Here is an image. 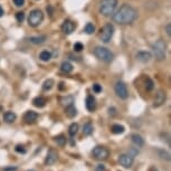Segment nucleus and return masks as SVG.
Returning <instances> with one entry per match:
<instances>
[{"label":"nucleus","instance_id":"nucleus-1","mask_svg":"<svg viewBox=\"0 0 171 171\" xmlns=\"http://www.w3.org/2000/svg\"><path fill=\"white\" fill-rule=\"evenodd\" d=\"M138 18V10L130 5L123 4L117 11L112 15V19L114 22L119 25H129L132 24Z\"/></svg>","mask_w":171,"mask_h":171},{"label":"nucleus","instance_id":"nucleus-2","mask_svg":"<svg viewBox=\"0 0 171 171\" xmlns=\"http://www.w3.org/2000/svg\"><path fill=\"white\" fill-rule=\"evenodd\" d=\"M117 0H101L100 12L105 17H111L117 9Z\"/></svg>","mask_w":171,"mask_h":171},{"label":"nucleus","instance_id":"nucleus-3","mask_svg":"<svg viewBox=\"0 0 171 171\" xmlns=\"http://www.w3.org/2000/svg\"><path fill=\"white\" fill-rule=\"evenodd\" d=\"M94 55L100 61H102V62L104 63L112 62L113 58H114L113 53H111V51H109L106 47H102V46H97V47L95 48Z\"/></svg>","mask_w":171,"mask_h":171},{"label":"nucleus","instance_id":"nucleus-4","mask_svg":"<svg viewBox=\"0 0 171 171\" xmlns=\"http://www.w3.org/2000/svg\"><path fill=\"white\" fill-rule=\"evenodd\" d=\"M152 51L158 61L166 59V43L162 39H158L152 45Z\"/></svg>","mask_w":171,"mask_h":171},{"label":"nucleus","instance_id":"nucleus-5","mask_svg":"<svg viewBox=\"0 0 171 171\" xmlns=\"http://www.w3.org/2000/svg\"><path fill=\"white\" fill-rule=\"evenodd\" d=\"M44 20V14L43 11L39 9H34L33 11H30L29 16H28V24L31 27H37L39 26Z\"/></svg>","mask_w":171,"mask_h":171},{"label":"nucleus","instance_id":"nucleus-6","mask_svg":"<svg viewBox=\"0 0 171 171\" xmlns=\"http://www.w3.org/2000/svg\"><path fill=\"white\" fill-rule=\"evenodd\" d=\"M113 34H114V26L112 24H106L101 28V33H100V38L103 43H109L112 39Z\"/></svg>","mask_w":171,"mask_h":171},{"label":"nucleus","instance_id":"nucleus-7","mask_svg":"<svg viewBox=\"0 0 171 171\" xmlns=\"http://www.w3.org/2000/svg\"><path fill=\"white\" fill-rule=\"evenodd\" d=\"M114 91L117 93V95L122 100H127L129 96V92H127V85L123 82H117L114 86Z\"/></svg>","mask_w":171,"mask_h":171},{"label":"nucleus","instance_id":"nucleus-8","mask_svg":"<svg viewBox=\"0 0 171 171\" xmlns=\"http://www.w3.org/2000/svg\"><path fill=\"white\" fill-rule=\"evenodd\" d=\"M92 153H93L95 159H97V160H105V159H107V156H109V150L101 146H95Z\"/></svg>","mask_w":171,"mask_h":171},{"label":"nucleus","instance_id":"nucleus-9","mask_svg":"<svg viewBox=\"0 0 171 171\" xmlns=\"http://www.w3.org/2000/svg\"><path fill=\"white\" fill-rule=\"evenodd\" d=\"M119 162L122 167L130 168L133 164V156L131 154H121L119 158Z\"/></svg>","mask_w":171,"mask_h":171},{"label":"nucleus","instance_id":"nucleus-10","mask_svg":"<svg viewBox=\"0 0 171 171\" xmlns=\"http://www.w3.org/2000/svg\"><path fill=\"white\" fill-rule=\"evenodd\" d=\"M76 28V25L72 20H65L62 25V30L65 35H71Z\"/></svg>","mask_w":171,"mask_h":171},{"label":"nucleus","instance_id":"nucleus-11","mask_svg":"<svg viewBox=\"0 0 171 171\" xmlns=\"http://www.w3.org/2000/svg\"><path fill=\"white\" fill-rule=\"evenodd\" d=\"M164 102H166V92L160 90V91H158V93L156 94V98H154V101H153V106H154V107H159V106L162 105Z\"/></svg>","mask_w":171,"mask_h":171},{"label":"nucleus","instance_id":"nucleus-12","mask_svg":"<svg viewBox=\"0 0 171 171\" xmlns=\"http://www.w3.org/2000/svg\"><path fill=\"white\" fill-rule=\"evenodd\" d=\"M57 159H58L57 152L54 151V150H49L47 153V156H46V159H45V164H46V166H53V164L56 163Z\"/></svg>","mask_w":171,"mask_h":171},{"label":"nucleus","instance_id":"nucleus-13","mask_svg":"<svg viewBox=\"0 0 171 171\" xmlns=\"http://www.w3.org/2000/svg\"><path fill=\"white\" fill-rule=\"evenodd\" d=\"M38 119V114L34 111H27L24 115V121H25L27 124H33L35 123Z\"/></svg>","mask_w":171,"mask_h":171},{"label":"nucleus","instance_id":"nucleus-14","mask_svg":"<svg viewBox=\"0 0 171 171\" xmlns=\"http://www.w3.org/2000/svg\"><path fill=\"white\" fill-rule=\"evenodd\" d=\"M136 58L141 63H148L152 58V54L150 51H139L136 54Z\"/></svg>","mask_w":171,"mask_h":171},{"label":"nucleus","instance_id":"nucleus-15","mask_svg":"<svg viewBox=\"0 0 171 171\" xmlns=\"http://www.w3.org/2000/svg\"><path fill=\"white\" fill-rule=\"evenodd\" d=\"M86 109L90 112H94L96 109V103H95V97L93 95H88L86 97Z\"/></svg>","mask_w":171,"mask_h":171},{"label":"nucleus","instance_id":"nucleus-16","mask_svg":"<svg viewBox=\"0 0 171 171\" xmlns=\"http://www.w3.org/2000/svg\"><path fill=\"white\" fill-rule=\"evenodd\" d=\"M17 119V115H16L14 112H11V111H8L4 114V121L5 122H7V123H12V122H15V120Z\"/></svg>","mask_w":171,"mask_h":171},{"label":"nucleus","instance_id":"nucleus-17","mask_svg":"<svg viewBox=\"0 0 171 171\" xmlns=\"http://www.w3.org/2000/svg\"><path fill=\"white\" fill-rule=\"evenodd\" d=\"M65 114H66V117H69V119H73V117H76L77 110L75 109L73 105H68V106H66Z\"/></svg>","mask_w":171,"mask_h":171},{"label":"nucleus","instance_id":"nucleus-18","mask_svg":"<svg viewBox=\"0 0 171 171\" xmlns=\"http://www.w3.org/2000/svg\"><path fill=\"white\" fill-rule=\"evenodd\" d=\"M132 142L134 143L135 146H139V148H141V146H144V140L142 139L141 135H139V134H132Z\"/></svg>","mask_w":171,"mask_h":171},{"label":"nucleus","instance_id":"nucleus-19","mask_svg":"<svg viewBox=\"0 0 171 171\" xmlns=\"http://www.w3.org/2000/svg\"><path fill=\"white\" fill-rule=\"evenodd\" d=\"M33 104L36 106V107L41 109V107H44V106L46 105V100H45L44 97H41V96H38V97L34 98Z\"/></svg>","mask_w":171,"mask_h":171},{"label":"nucleus","instance_id":"nucleus-20","mask_svg":"<svg viewBox=\"0 0 171 171\" xmlns=\"http://www.w3.org/2000/svg\"><path fill=\"white\" fill-rule=\"evenodd\" d=\"M61 71H62L63 73H66V74L71 73V72L73 71V65L69 62H63L62 65H61Z\"/></svg>","mask_w":171,"mask_h":171},{"label":"nucleus","instance_id":"nucleus-21","mask_svg":"<svg viewBox=\"0 0 171 171\" xmlns=\"http://www.w3.org/2000/svg\"><path fill=\"white\" fill-rule=\"evenodd\" d=\"M111 131H112V133H114V134H122V133L125 131V129H124L123 125L114 124V125H112V127H111Z\"/></svg>","mask_w":171,"mask_h":171},{"label":"nucleus","instance_id":"nucleus-22","mask_svg":"<svg viewBox=\"0 0 171 171\" xmlns=\"http://www.w3.org/2000/svg\"><path fill=\"white\" fill-rule=\"evenodd\" d=\"M61 103H62L64 106L73 105L74 97H73V96H71V95H68V96H64V97L61 98Z\"/></svg>","mask_w":171,"mask_h":171},{"label":"nucleus","instance_id":"nucleus-23","mask_svg":"<svg viewBox=\"0 0 171 171\" xmlns=\"http://www.w3.org/2000/svg\"><path fill=\"white\" fill-rule=\"evenodd\" d=\"M51 51H43L39 54V59H40V61H43V62H48V61H51Z\"/></svg>","mask_w":171,"mask_h":171},{"label":"nucleus","instance_id":"nucleus-24","mask_svg":"<svg viewBox=\"0 0 171 171\" xmlns=\"http://www.w3.org/2000/svg\"><path fill=\"white\" fill-rule=\"evenodd\" d=\"M46 40V36H37V37H30L29 41L33 44H43Z\"/></svg>","mask_w":171,"mask_h":171},{"label":"nucleus","instance_id":"nucleus-25","mask_svg":"<svg viewBox=\"0 0 171 171\" xmlns=\"http://www.w3.org/2000/svg\"><path fill=\"white\" fill-rule=\"evenodd\" d=\"M83 133L85 135H91L93 133V125H92L90 122L88 123H85L83 125Z\"/></svg>","mask_w":171,"mask_h":171},{"label":"nucleus","instance_id":"nucleus-26","mask_svg":"<svg viewBox=\"0 0 171 171\" xmlns=\"http://www.w3.org/2000/svg\"><path fill=\"white\" fill-rule=\"evenodd\" d=\"M53 86H54V80L49 78V80H46L44 82V84H43V90H44V91H49Z\"/></svg>","mask_w":171,"mask_h":171},{"label":"nucleus","instance_id":"nucleus-27","mask_svg":"<svg viewBox=\"0 0 171 171\" xmlns=\"http://www.w3.org/2000/svg\"><path fill=\"white\" fill-rule=\"evenodd\" d=\"M55 142H56L59 146H64L66 144V138L63 134L57 135V136L55 138Z\"/></svg>","mask_w":171,"mask_h":171},{"label":"nucleus","instance_id":"nucleus-28","mask_svg":"<svg viewBox=\"0 0 171 171\" xmlns=\"http://www.w3.org/2000/svg\"><path fill=\"white\" fill-rule=\"evenodd\" d=\"M77 131H78V124L77 123H73L71 124V127L68 129V133L71 136H74V135L76 134Z\"/></svg>","mask_w":171,"mask_h":171},{"label":"nucleus","instance_id":"nucleus-29","mask_svg":"<svg viewBox=\"0 0 171 171\" xmlns=\"http://www.w3.org/2000/svg\"><path fill=\"white\" fill-rule=\"evenodd\" d=\"M84 31L86 34H88V35H91V34H93L95 31V26L93 25V24H91V22H88V24H86V26H85Z\"/></svg>","mask_w":171,"mask_h":171},{"label":"nucleus","instance_id":"nucleus-30","mask_svg":"<svg viewBox=\"0 0 171 171\" xmlns=\"http://www.w3.org/2000/svg\"><path fill=\"white\" fill-rule=\"evenodd\" d=\"M154 88V83H153V81L151 78H146V90L148 92H151Z\"/></svg>","mask_w":171,"mask_h":171},{"label":"nucleus","instance_id":"nucleus-31","mask_svg":"<svg viewBox=\"0 0 171 171\" xmlns=\"http://www.w3.org/2000/svg\"><path fill=\"white\" fill-rule=\"evenodd\" d=\"M16 19H17V21L18 22H22L25 20V14L22 12V11H19L16 14Z\"/></svg>","mask_w":171,"mask_h":171},{"label":"nucleus","instance_id":"nucleus-32","mask_svg":"<svg viewBox=\"0 0 171 171\" xmlns=\"http://www.w3.org/2000/svg\"><path fill=\"white\" fill-rule=\"evenodd\" d=\"M84 49V46L82 43H75L74 44V51H82Z\"/></svg>","mask_w":171,"mask_h":171},{"label":"nucleus","instance_id":"nucleus-33","mask_svg":"<svg viewBox=\"0 0 171 171\" xmlns=\"http://www.w3.org/2000/svg\"><path fill=\"white\" fill-rule=\"evenodd\" d=\"M15 150H16V152L22 153V154H25V153L27 152V151H26L25 148H24V146H20V144H18V146H16Z\"/></svg>","mask_w":171,"mask_h":171},{"label":"nucleus","instance_id":"nucleus-34","mask_svg":"<svg viewBox=\"0 0 171 171\" xmlns=\"http://www.w3.org/2000/svg\"><path fill=\"white\" fill-rule=\"evenodd\" d=\"M93 91H94L96 94H98V93L102 92V86H101L100 84H94V85H93Z\"/></svg>","mask_w":171,"mask_h":171},{"label":"nucleus","instance_id":"nucleus-35","mask_svg":"<svg viewBox=\"0 0 171 171\" xmlns=\"http://www.w3.org/2000/svg\"><path fill=\"white\" fill-rule=\"evenodd\" d=\"M14 4L17 6V7H22L25 5V0H14Z\"/></svg>","mask_w":171,"mask_h":171},{"label":"nucleus","instance_id":"nucleus-36","mask_svg":"<svg viewBox=\"0 0 171 171\" xmlns=\"http://www.w3.org/2000/svg\"><path fill=\"white\" fill-rule=\"evenodd\" d=\"M95 171H105V166L104 164H97L95 167Z\"/></svg>","mask_w":171,"mask_h":171},{"label":"nucleus","instance_id":"nucleus-37","mask_svg":"<svg viewBox=\"0 0 171 171\" xmlns=\"http://www.w3.org/2000/svg\"><path fill=\"white\" fill-rule=\"evenodd\" d=\"M161 156H162V158L166 159V160H170V156H169V153L166 152V151H161Z\"/></svg>","mask_w":171,"mask_h":171},{"label":"nucleus","instance_id":"nucleus-38","mask_svg":"<svg viewBox=\"0 0 171 171\" xmlns=\"http://www.w3.org/2000/svg\"><path fill=\"white\" fill-rule=\"evenodd\" d=\"M166 31H167L168 36H170V35H171V26H170V24H168V25L166 26Z\"/></svg>","mask_w":171,"mask_h":171},{"label":"nucleus","instance_id":"nucleus-39","mask_svg":"<svg viewBox=\"0 0 171 171\" xmlns=\"http://www.w3.org/2000/svg\"><path fill=\"white\" fill-rule=\"evenodd\" d=\"M16 167H10V168H5L4 171H15Z\"/></svg>","mask_w":171,"mask_h":171},{"label":"nucleus","instance_id":"nucleus-40","mask_svg":"<svg viewBox=\"0 0 171 171\" xmlns=\"http://www.w3.org/2000/svg\"><path fill=\"white\" fill-rule=\"evenodd\" d=\"M2 16H4V9L0 6V17H2Z\"/></svg>","mask_w":171,"mask_h":171},{"label":"nucleus","instance_id":"nucleus-41","mask_svg":"<svg viewBox=\"0 0 171 171\" xmlns=\"http://www.w3.org/2000/svg\"><path fill=\"white\" fill-rule=\"evenodd\" d=\"M59 90H64V83L59 84Z\"/></svg>","mask_w":171,"mask_h":171},{"label":"nucleus","instance_id":"nucleus-42","mask_svg":"<svg viewBox=\"0 0 171 171\" xmlns=\"http://www.w3.org/2000/svg\"><path fill=\"white\" fill-rule=\"evenodd\" d=\"M29 171H33V170H29Z\"/></svg>","mask_w":171,"mask_h":171}]
</instances>
